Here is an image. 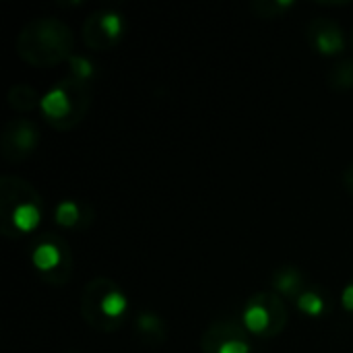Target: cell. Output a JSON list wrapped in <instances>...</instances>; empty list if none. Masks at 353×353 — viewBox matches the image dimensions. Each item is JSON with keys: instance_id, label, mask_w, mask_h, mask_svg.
<instances>
[{"instance_id": "11", "label": "cell", "mask_w": 353, "mask_h": 353, "mask_svg": "<svg viewBox=\"0 0 353 353\" xmlns=\"http://www.w3.org/2000/svg\"><path fill=\"white\" fill-rule=\"evenodd\" d=\"M271 285H273L275 294H279L283 298H290V300H298L308 290L304 273L294 265L279 267L271 277Z\"/></svg>"}, {"instance_id": "9", "label": "cell", "mask_w": 353, "mask_h": 353, "mask_svg": "<svg viewBox=\"0 0 353 353\" xmlns=\"http://www.w3.org/2000/svg\"><path fill=\"white\" fill-rule=\"evenodd\" d=\"M39 143V128L27 116L10 120L0 134V153L8 163H19L35 153Z\"/></svg>"}, {"instance_id": "13", "label": "cell", "mask_w": 353, "mask_h": 353, "mask_svg": "<svg viewBox=\"0 0 353 353\" xmlns=\"http://www.w3.org/2000/svg\"><path fill=\"white\" fill-rule=\"evenodd\" d=\"M8 105L21 114H27L31 110H35L37 105H41V97L37 95V91L27 85V83H17L8 89Z\"/></svg>"}, {"instance_id": "17", "label": "cell", "mask_w": 353, "mask_h": 353, "mask_svg": "<svg viewBox=\"0 0 353 353\" xmlns=\"http://www.w3.org/2000/svg\"><path fill=\"white\" fill-rule=\"evenodd\" d=\"M290 6H292L290 0H256V2H250V10L261 19L281 17Z\"/></svg>"}, {"instance_id": "19", "label": "cell", "mask_w": 353, "mask_h": 353, "mask_svg": "<svg viewBox=\"0 0 353 353\" xmlns=\"http://www.w3.org/2000/svg\"><path fill=\"white\" fill-rule=\"evenodd\" d=\"M341 304H343L345 312L353 314V279L350 285H345V290H343V294H341Z\"/></svg>"}, {"instance_id": "7", "label": "cell", "mask_w": 353, "mask_h": 353, "mask_svg": "<svg viewBox=\"0 0 353 353\" xmlns=\"http://www.w3.org/2000/svg\"><path fill=\"white\" fill-rule=\"evenodd\" d=\"M203 353H250L248 331L236 316H221L201 335Z\"/></svg>"}, {"instance_id": "18", "label": "cell", "mask_w": 353, "mask_h": 353, "mask_svg": "<svg viewBox=\"0 0 353 353\" xmlns=\"http://www.w3.org/2000/svg\"><path fill=\"white\" fill-rule=\"evenodd\" d=\"M68 68H70V77H74L79 81H91V77L95 72L93 64L87 58H83V56H72L68 60Z\"/></svg>"}, {"instance_id": "10", "label": "cell", "mask_w": 353, "mask_h": 353, "mask_svg": "<svg viewBox=\"0 0 353 353\" xmlns=\"http://www.w3.org/2000/svg\"><path fill=\"white\" fill-rule=\"evenodd\" d=\"M308 43L323 56H337L345 50V33L337 21L327 17H316L306 29Z\"/></svg>"}, {"instance_id": "4", "label": "cell", "mask_w": 353, "mask_h": 353, "mask_svg": "<svg viewBox=\"0 0 353 353\" xmlns=\"http://www.w3.org/2000/svg\"><path fill=\"white\" fill-rule=\"evenodd\" d=\"M81 314L93 331L114 333L126 321L128 300L112 279L95 277L83 288Z\"/></svg>"}, {"instance_id": "8", "label": "cell", "mask_w": 353, "mask_h": 353, "mask_svg": "<svg viewBox=\"0 0 353 353\" xmlns=\"http://www.w3.org/2000/svg\"><path fill=\"white\" fill-rule=\"evenodd\" d=\"M124 17L116 10H95L83 21V41L89 50H112L124 35Z\"/></svg>"}, {"instance_id": "3", "label": "cell", "mask_w": 353, "mask_h": 353, "mask_svg": "<svg viewBox=\"0 0 353 353\" xmlns=\"http://www.w3.org/2000/svg\"><path fill=\"white\" fill-rule=\"evenodd\" d=\"M91 101H93L91 81H79L68 74L41 97L39 108L52 128L70 130L85 120Z\"/></svg>"}, {"instance_id": "6", "label": "cell", "mask_w": 353, "mask_h": 353, "mask_svg": "<svg viewBox=\"0 0 353 353\" xmlns=\"http://www.w3.org/2000/svg\"><path fill=\"white\" fill-rule=\"evenodd\" d=\"M31 263L50 285H66L72 277V252L68 242L58 234H43L35 240Z\"/></svg>"}, {"instance_id": "15", "label": "cell", "mask_w": 353, "mask_h": 353, "mask_svg": "<svg viewBox=\"0 0 353 353\" xmlns=\"http://www.w3.org/2000/svg\"><path fill=\"white\" fill-rule=\"evenodd\" d=\"M296 306H298L300 312H304L306 316L319 319V316H323V314L329 310V300H327L316 288H308V290L296 300Z\"/></svg>"}, {"instance_id": "14", "label": "cell", "mask_w": 353, "mask_h": 353, "mask_svg": "<svg viewBox=\"0 0 353 353\" xmlns=\"http://www.w3.org/2000/svg\"><path fill=\"white\" fill-rule=\"evenodd\" d=\"M85 213H91V209L87 205H81L74 201H62L54 211V221L60 228H87L83 223Z\"/></svg>"}, {"instance_id": "12", "label": "cell", "mask_w": 353, "mask_h": 353, "mask_svg": "<svg viewBox=\"0 0 353 353\" xmlns=\"http://www.w3.org/2000/svg\"><path fill=\"white\" fill-rule=\"evenodd\" d=\"M134 327H137L139 339L145 345H149V347H159L168 339L165 321L159 314H155V312H141L134 319Z\"/></svg>"}, {"instance_id": "5", "label": "cell", "mask_w": 353, "mask_h": 353, "mask_svg": "<svg viewBox=\"0 0 353 353\" xmlns=\"http://www.w3.org/2000/svg\"><path fill=\"white\" fill-rule=\"evenodd\" d=\"M290 314L283 298L275 292H259L252 298H248L242 323L248 333L265 339H273L281 335L288 327Z\"/></svg>"}, {"instance_id": "16", "label": "cell", "mask_w": 353, "mask_h": 353, "mask_svg": "<svg viewBox=\"0 0 353 353\" xmlns=\"http://www.w3.org/2000/svg\"><path fill=\"white\" fill-rule=\"evenodd\" d=\"M327 83L335 91H350L353 89V58H343L331 66Z\"/></svg>"}, {"instance_id": "2", "label": "cell", "mask_w": 353, "mask_h": 353, "mask_svg": "<svg viewBox=\"0 0 353 353\" xmlns=\"http://www.w3.org/2000/svg\"><path fill=\"white\" fill-rule=\"evenodd\" d=\"M43 215V203L37 190L17 176L0 178V232L6 238H19L33 232Z\"/></svg>"}, {"instance_id": "20", "label": "cell", "mask_w": 353, "mask_h": 353, "mask_svg": "<svg viewBox=\"0 0 353 353\" xmlns=\"http://www.w3.org/2000/svg\"><path fill=\"white\" fill-rule=\"evenodd\" d=\"M343 186H345V190L353 196V163H350L345 168V172H343Z\"/></svg>"}, {"instance_id": "1", "label": "cell", "mask_w": 353, "mask_h": 353, "mask_svg": "<svg viewBox=\"0 0 353 353\" xmlns=\"http://www.w3.org/2000/svg\"><path fill=\"white\" fill-rule=\"evenodd\" d=\"M72 29L54 17L33 19L17 35V54L23 62L35 68L58 66L60 62L72 58Z\"/></svg>"}, {"instance_id": "21", "label": "cell", "mask_w": 353, "mask_h": 353, "mask_svg": "<svg viewBox=\"0 0 353 353\" xmlns=\"http://www.w3.org/2000/svg\"><path fill=\"white\" fill-rule=\"evenodd\" d=\"M352 46H353V35H352Z\"/></svg>"}]
</instances>
